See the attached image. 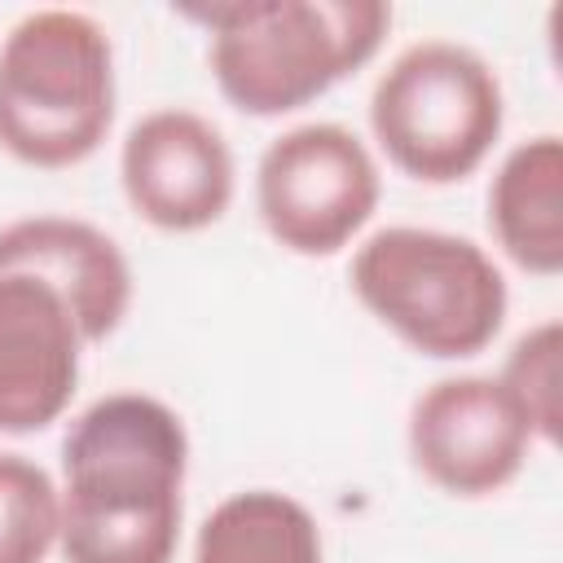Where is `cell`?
Returning a JSON list of instances; mask_svg holds the SVG:
<instances>
[{
	"mask_svg": "<svg viewBox=\"0 0 563 563\" xmlns=\"http://www.w3.org/2000/svg\"><path fill=\"white\" fill-rule=\"evenodd\" d=\"M180 532V501L167 506H84L62 497V554L66 563H172Z\"/></svg>",
	"mask_w": 563,
	"mask_h": 563,
	"instance_id": "cell-13",
	"label": "cell"
},
{
	"mask_svg": "<svg viewBox=\"0 0 563 563\" xmlns=\"http://www.w3.org/2000/svg\"><path fill=\"white\" fill-rule=\"evenodd\" d=\"M0 277L44 282L75 317L79 339H106L132 299L128 260L92 224L35 216L0 229Z\"/></svg>",
	"mask_w": 563,
	"mask_h": 563,
	"instance_id": "cell-10",
	"label": "cell"
},
{
	"mask_svg": "<svg viewBox=\"0 0 563 563\" xmlns=\"http://www.w3.org/2000/svg\"><path fill=\"white\" fill-rule=\"evenodd\" d=\"M528 444V418L493 378H444L409 418V453L418 471L453 497L506 488L519 475Z\"/></svg>",
	"mask_w": 563,
	"mask_h": 563,
	"instance_id": "cell-7",
	"label": "cell"
},
{
	"mask_svg": "<svg viewBox=\"0 0 563 563\" xmlns=\"http://www.w3.org/2000/svg\"><path fill=\"white\" fill-rule=\"evenodd\" d=\"M387 158L427 185L471 176L501 132L497 75L457 44L431 40L396 57L369 101Z\"/></svg>",
	"mask_w": 563,
	"mask_h": 563,
	"instance_id": "cell-4",
	"label": "cell"
},
{
	"mask_svg": "<svg viewBox=\"0 0 563 563\" xmlns=\"http://www.w3.org/2000/svg\"><path fill=\"white\" fill-rule=\"evenodd\" d=\"M211 26V70L224 97L246 114H286L356 70L383 40L391 13L374 0H246L194 4Z\"/></svg>",
	"mask_w": 563,
	"mask_h": 563,
	"instance_id": "cell-1",
	"label": "cell"
},
{
	"mask_svg": "<svg viewBox=\"0 0 563 563\" xmlns=\"http://www.w3.org/2000/svg\"><path fill=\"white\" fill-rule=\"evenodd\" d=\"M559 383H563V330H559V321H545L515 343L501 387L528 418L532 435H541L550 444L559 440V422H563V387Z\"/></svg>",
	"mask_w": 563,
	"mask_h": 563,
	"instance_id": "cell-15",
	"label": "cell"
},
{
	"mask_svg": "<svg viewBox=\"0 0 563 563\" xmlns=\"http://www.w3.org/2000/svg\"><path fill=\"white\" fill-rule=\"evenodd\" d=\"M128 202L158 229H202L233 198V158L224 136L189 110H154L123 141Z\"/></svg>",
	"mask_w": 563,
	"mask_h": 563,
	"instance_id": "cell-8",
	"label": "cell"
},
{
	"mask_svg": "<svg viewBox=\"0 0 563 563\" xmlns=\"http://www.w3.org/2000/svg\"><path fill=\"white\" fill-rule=\"evenodd\" d=\"M488 211L506 255L554 277L563 268V145L554 136L519 145L493 180Z\"/></svg>",
	"mask_w": 563,
	"mask_h": 563,
	"instance_id": "cell-11",
	"label": "cell"
},
{
	"mask_svg": "<svg viewBox=\"0 0 563 563\" xmlns=\"http://www.w3.org/2000/svg\"><path fill=\"white\" fill-rule=\"evenodd\" d=\"M189 440L180 418L150 396L97 400L66 440V501L84 506H167L180 501Z\"/></svg>",
	"mask_w": 563,
	"mask_h": 563,
	"instance_id": "cell-6",
	"label": "cell"
},
{
	"mask_svg": "<svg viewBox=\"0 0 563 563\" xmlns=\"http://www.w3.org/2000/svg\"><path fill=\"white\" fill-rule=\"evenodd\" d=\"M378 207V172L365 145L334 128H295L260 158V216L299 255H334Z\"/></svg>",
	"mask_w": 563,
	"mask_h": 563,
	"instance_id": "cell-5",
	"label": "cell"
},
{
	"mask_svg": "<svg viewBox=\"0 0 563 563\" xmlns=\"http://www.w3.org/2000/svg\"><path fill=\"white\" fill-rule=\"evenodd\" d=\"M194 563H321V537L299 501L255 488L207 515Z\"/></svg>",
	"mask_w": 563,
	"mask_h": 563,
	"instance_id": "cell-12",
	"label": "cell"
},
{
	"mask_svg": "<svg viewBox=\"0 0 563 563\" xmlns=\"http://www.w3.org/2000/svg\"><path fill=\"white\" fill-rule=\"evenodd\" d=\"M352 290L409 347L453 361L493 343L506 317L497 264L466 238L383 229L352 260Z\"/></svg>",
	"mask_w": 563,
	"mask_h": 563,
	"instance_id": "cell-3",
	"label": "cell"
},
{
	"mask_svg": "<svg viewBox=\"0 0 563 563\" xmlns=\"http://www.w3.org/2000/svg\"><path fill=\"white\" fill-rule=\"evenodd\" d=\"M114 119L106 31L66 9L31 13L0 48V145L31 167L88 158Z\"/></svg>",
	"mask_w": 563,
	"mask_h": 563,
	"instance_id": "cell-2",
	"label": "cell"
},
{
	"mask_svg": "<svg viewBox=\"0 0 563 563\" xmlns=\"http://www.w3.org/2000/svg\"><path fill=\"white\" fill-rule=\"evenodd\" d=\"M79 378V325L35 277H0V431L48 427Z\"/></svg>",
	"mask_w": 563,
	"mask_h": 563,
	"instance_id": "cell-9",
	"label": "cell"
},
{
	"mask_svg": "<svg viewBox=\"0 0 563 563\" xmlns=\"http://www.w3.org/2000/svg\"><path fill=\"white\" fill-rule=\"evenodd\" d=\"M62 532L53 479L13 453H0V563H44Z\"/></svg>",
	"mask_w": 563,
	"mask_h": 563,
	"instance_id": "cell-14",
	"label": "cell"
}]
</instances>
